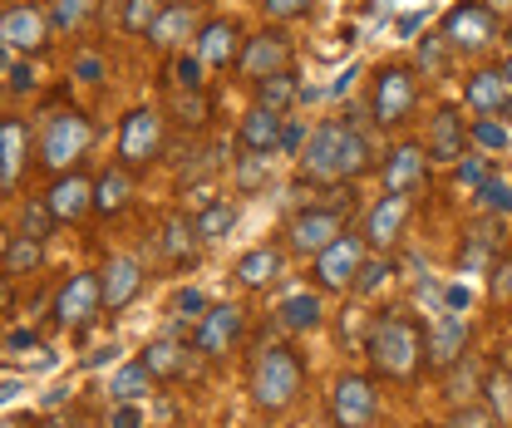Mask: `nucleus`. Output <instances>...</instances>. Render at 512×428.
Returning a JSON list of instances; mask_svg holds the SVG:
<instances>
[{"instance_id":"57","label":"nucleus","mask_w":512,"mask_h":428,"mask_svg":"<svg viewBox=\"0 0 512 428\" xmlns=\"http://www.w3.org/2000/svg\"><path fill=\"white\" fill-rule=\"evenodd\" d=\"M488 5H493V10H503V5H512V0H488Z\"/></svg>"},{"instance_id":"13","label":"nucleus","mask_w":512,"mask_h":428,"mask_svg":"<svg viewBox=\"0 0 512 428\" xmlns=\"http://www.w3.org/2000/svg\"><path fill=\"white\" fill-rule=\"evenodd\" d=\"M463 104H468L473 114H483V119H493V114H508V104H512V79L503 74V64L473 69V74L463 79Z\"/></svg>"},{"instance_id":"8","label":"nucleus","mask_w":512,"mask_h":428,"mask_svg":"<svg viewBox=\"0 0 512 428\" xmlns=\"http://www.w3.org/2000/svg\"><path fill=\"white\" fill-rule=\"evenodd\" d=\"M380 409V394L365 374H340L330 384V424L335 428H370Z\"/></svg>"},{"instance_id":"11","label":"nucleus","mask_w":512,"mask_h":428,"mask_svg":"<svg viewBox=\"0 0 512 428\" xmlns=\"http://www.w3.org/2000/svg\"><path fill=\"white\" fill-rule=\"evenodd\" d=\"M242 330H247L242 306H207V315H202V320H197V330H192V345H197V355L222 360V355H232V350H237Z\"/></svg>"},{"instance_id":"5","label":"nucleus","mask_w":512,"mask_h":428,"mask_svg":"<svg viewBox=\"0 0 512 428\" xmlns=\"http://www.w3.org/2000/svg\"><path fill=\"white\" fill-rule=\"evenodd\" d=\"M345 133H350L345 119H330L320 128H311L306 148L296 153L301 178H311V183H345Z\"/></svg>"},{"instance_id":"41","label":"nucleus","mask_w":512,"mask_h":428,"mask_svg":"<svg viewBox=\"0 0 512 428\" xmlns=\"http://www.w3.org/2000/svg\"><path fill=\"white\" fill-rule=\"evenodd\" d=\"M448 428H498L493 409H473V404H458V414L448 419Z\"/></svg>"},{"instance_id":"59","label":"nucleus","mask_w":512,"mask_h":428,"mask_svg":"<svg viewBox=\"0 0 512 428\" xmlns=\"http://www.w3.org/2000/svg\"><path fill=\"white\" fill-rule=\"evenodd\" d=\"M168 5H178V0H168Z\"/></svg>"},{"instance_id":"34","label":"nucleus","mask_w":512,"mask_h":428,"mask_svg":"<svg viewBox=\"0 0 512 428\" xmlns=\"http://www.w3.org/2000/svg\"><path fill=\"white\" fill-rule=\"evenodd\" d=\"M55 227H60V217L50 212V202H45V197H35V202H25V207H20V237L45 242Z\"/></svg>"},{"instance_id":"28","label":"nucleus","mask_w":512,"mask_h":428,"mask_svg":"<svg viewBox=\"0 0 512 428\" xmlns=\"http://www.w3.org/2000/svg\"><path fill=\"white\" fill-rule=\"evenodd\" d=\"M197 222L192 217H168L163 222V237H158V246H163V256L173 261V266H188L192 256H197Z\"/></svg>"},{"instance_id":"4","label":"nucleus","mask_w":512,"mask_h":428,"mask_svg":"<svg viewBox=\"0 0 512 428\" xmlns=\"http://www.w3.org/2000/svg\"><path fill=\"white\" fill-rule=\"evenodd\" d=\"M419 104V74L409 64H384L370 84V114L380 128H404Z\"/></svg>"},{"instance_id":"18","label":"nucleus","mask_w":512,"mask_h":428,"mask_svg":"<svg viewBox=\"0 0 512 428\" xmlns=\"http://www.w3.org/2000/svg\"><path fill=\"white\" fill-rule=\"evenodd\" d=\"M242 74H252V79H266V74H281V69H291V40L281 35V30H261L252 35L247 45H242Z\"/></svg>"},{"instance_id":"37","label":"nucleus","mask_w":512,"mask_h":428,"mask_svg":"<svg viewBox=\"0 0 512 428\" xmlns=\"http://www.w3.org/2000/svg\"><path fill=\"white\" fill-rule=\"evenodd\" d=\"M473 197H478L493 217H512V183H508V178H488V183L478 187Z\"/></svg>"},{"instance_id":"26","label":"nucleus","mask_w":512,"mask_h":428,"mask_svg":"<svg viewBox=\"0 0 512 428\" xmlns=\"http://www.w3.org/2000/svg\"><path fill=\"white\" fill-rule=\"evenodd\" d=\"M148 40L158 45V50H178V45H188V40H197L192 35V5H163V15L153 20V30H148Z\"/></svg>"},{"instance_id":"21","label":"nucleus","mask_w":512,"mask_h":428,"mask_svg":"<svg viewBox=\"0 0 512 428\" xmlns=\"http://www.w3.org/2000/svg\"><path fill=\"white\" fill-rule=\"evenodd\" d=\"M45 202H50V212H55L60 222H79V217L94 212V178H84L79 168H74V173H60L55 187L45 192Z\"/></svg>"},{"instance_id":"1","label":"nucleus","mask_w":512,"mask_h":428,"mask_svg":"<svg viewBox=\"0 0 512 428\" xmlns=\"http://www.w3.org/2000/svg\"><path fill=\"white\" fill-rule=\"evenodd\" d=\"M365 355H370L375 374H384V379H414L419 365L429 360L424 355V330L409 315H380L370 325V335H365Z\"/></svg>"},{"instance_id":"22","label":"nucleus","mask_w":512,"mask_h":428,"mask_svg":"<svg viewBox=\"0 0 512 428\" xmlns=\"http://www.w3.org/2000/svg\"><path fill=\"white\" fill-rule=\"evenodd\" d=\"M468 138H473L468 119H458V109H439L434 123H429V158H434V163L468 158Z\"/></svg>"},{"instance_id":"56","label":"nucleus","mask_w":512,"mask_h":428,"mask_svg":"<svg viewBox=\"0 0 512 428\" xmlns=\"http://www.w3.org/2000/svg\"><path fill=\"white\" fill-rule=\"evenodd\" d=\"M5 428H35V419H30V414H10V419H5Z\"/></svg>"},{"instance_id":"48","label":"nucleus","mask_w":512,"mask_h":428,"mask_svg":"<svg viewBox=\"0 0 512 428\" xmlns=\"http://www.w3.org/2000/svg\"><path fill=\"white\" fill-rule=\"evenodd\" d=\"M444 55H448L444 35H424V40H419V69H439V64H444Z\"/></svg>"},{"instance_id":"33","label":"nucleus","mask_w":512,"mask_h":428,"mask_svg":"<svg viewBox=\"0 0 512 428\" xmlns=\"http://www.w3.org/2000/svg\"><path fill=\"white\" fill-rule=\"evenodd\" d=\"M325 306H320L316 291H301V296H291V301H281V325L286 330H316Z\"/></svg>"},{"instance_id":"29","label":"nucleus","mask_w":512,"mask_h":428,"mask_svg":"<svg viewBox=\"0 0 512 428\" xmlns=\"http://www.w3.org/2000/svg\"><path fill=\"white\" fill-rule=\"evenodd\" d=\"M128 197H133V178H128V168H109L99 183H94V212L99 217H114V212H124Z\"/></svg>"},{"instance_id":"24","label":"nucleus","mask_w":512,"mask_h":428,"mask_svg":"<svg viewBox=\"0 0 512 428\" xmlns=\"http://www.w3.org/2000/svg\"><path fill=\"white\" fill-rule=\"evenodd\" d=\"M25 163H30V128L20 119H5V133H0V187L5 192H15Z\"/></svg>"},{"instance_id":"54","label":"nucleus","mask_w":512,"mask_h":428,"mask_svg":"<svg viewBox=\"0 0 512 428\" xmlns=\"http://www.w3.org/2000/svg\"><path fill=\"white\" fill-rule=\"evenodd\" d=\"M40 428H84V424H79V419H69V414H50Z\"/></svg>"},{"instance_id":"6","label":"nucleus","mask_w":512,"mask_h":428,"mask_svg":"<svg viewBox=\"0 0 512 428\" xmlns=\"http://www.w3.org/2000/svg\"><path fill=\"white\" fill-rule=\"evenodd\" d=\"M365 261H370V242H365V237H355V232H345L340 242L325 246V251L316 256L311 276H316L320 291H355V281H360Z\"/></svg>"},{"instance_id":"27","label":"nucleus","mask_w":512,"mask_h":428,"mask_svg":"<svg viewBox=\"0 0 512 428\" xmlns=\"http://www.w3.org/2000/svg\"><path fill=\"white\" fill-rule=\"evenodd\" d=\"M143 365L153 379H183L192 365V350H183L178 340H153L148 350H143Z\"/></svg>"},{"instance_id":"16","label":"nucleus","mask_w":512,"mask_h":428,"mask_svg":"<svg viewBox=\"0 0 512 428\" xmlns=\"http://www.w3.org/2000/svg\"><path fill=\"white\" fill-rule=\"evenodd\" d=\"M468 320L463 315H439L434 325H429V335H424V355H429V365L434 369H453L463 355H468Z\"/></svg>"},{"instance_id":"32","label":"nucleus","mask_w":512,"mask_h":428,"mask_svg":"<svg viewBox=\"0 0 512 428\" xmlns=\"http://www.w3.org/2000/svg\"><path fill=\"white\" fill-rule=\"evenodd\" d=\"M109 394H114V404H138L143 394H153V374H148V365H143V360H138V365H124L114 374Z\"/></svg>"},{"instance_id":"7","label":"nucleus","mask_w":512,"mask_h":428,"mask_svg":"<svg viewBox=\"0 0 512 428\" xmlns=\"http://www.w3.org/2000/svg\"><path fill=\"white\" fill-rule=\"evenodd\" d=\"M439 35L448 40V50H483L498 35V10L488 0H458L444 15Z\"/></svg>"},{"instance_id":"55","label":"nucleus","mask_w":512,"mask_h":428,"mask_svg":"<svg viewBox=\"0 0 512 428\" xmlns=\"http://www.w3.org/2000/svg\"><path fill=\"white\" fill-rule=\"evenodd\" d=\"M79 74H84V79H99V74H104V64L99 60H79Z\"/></svg>"},{"instance_id":"58","label":"nucleus","mask_w":512,"mask_h":428,"mask_svg":"<svg viewBox=\"0 0 512 428\" xmlns=\"http://www.w3.org/2000/svg\"><path fill=\"white\" fill-rule=\"evenodd\" d=\"M503 74H508V79H512V55H508V60H503Z\"/></svg>"},{"instance_id":"2","label":"nucleus","mask_w":512,"mask_h":428,"mask_svg":"<svg viewBox=\"0 0 512 428\" xmlns=\"http://www.w3.org/2000/svg\"><path fill=\"white\" fill-rule=\"evenodd\" d=\"M247 384H252L256 409H266V414H281V409H291V404L301 399L306 365H301V355H296L291 345H261V350H256V360H252Z\"/></svg>"},{"instance_id":"39","label":"nucleus","mask_w":512,"mask_h":428,"mask_svg":"<svg viewBox=\"0 0 512 428\" xmlns=\"http://www.w3.org/2000/svg\"><path fill=\"white\" fill-rule=\"evenodd\" d=\"M453 168H458V187H468V192H478V187L493 178V173H488V158H478V153H473V158H458Z\"/></svg>"},{"instance_id":"14","label":"nucleus","mask_w":512,"mask_h":428,"mask_svg":"<svg viewBox=\"0 0 512 428\" xmlns=\"http://www.w3.org/2000/svg\"><path fill=\"white\" fill-rule=\"evenodd\" d=\"M99 306H104V286H99V276H84V271L69 276L60 286V296H55V315H60V325H69V330L89 325Z\"/></svg>"},{"instance_id":"42","label":"nucleus","mask_w":512,"mask_h":428,"mask_svg":"<svg viewBox=\"0 0 512 428\" xmlns=\"http://www.w3.org/2000/svg\"><path fill=\"white\" fill-rule=\"evenodd\" d=\"M473 389H478V384H473V374H468V355H463L458 365L448 369V399H458V404H463V399H473Z\"/></svg>"},{"instance_id":"9","label":"nucleus","mask_w":512,"mask_h":428,"mask_svg":"<svg viewBox=\"0 0 512 428\" xmlns=\"http://www.w3.org/2000/svg\"><path fill=\"white\" fill-rule=\"evenodd\" d=\"M50 15L40 10V5H5V15H0V40H5V55H40L45 45H50Z\"/></svg>"},{"instance_id":"15","label":"nucleus","mask_w":512,"mask_h":428,"mask_svg":"<svg viewBox=\"0 0 512 428\" xmlns=\"http://www.w3.org/2000/svg\"><path fill=\"white\" fill-rule=\"evenodd\" d=\"M429 148H419V143H399V148H389V158L380 163V178H384V192H419L424 183V173H429Z\"/></svg>"},{"instance_id":"20","label":"nucleus","mask_w":512,"mask_h":428,"mask_svg":"<svg viewBox=\"0 0 512 428\" xmlns=\"http://www.w3.org/2000/svg\"><path fill=\"white\" fill-rule=\"evenodd\" d=\"M192 50H197V60L207 64V69H227V64L242 60V35H237L232 20H207V25L197 30Z\"/></svg>"},{"instance_id":"50","label":"nucleus","mask_w":512,"mask_h":428,"mask_svg":"<svg viewBox=\"0 0 512 428\" xmlns=\"http://www.w3.org/2000/svg\"><path fill=\"white\" fill-rule=\"evenodd\" d=\"M173 310H178L183 320H192V315L202 320V315H207V301H202V291H178V301H173Z\"/></svg>"},{"instance_id":"44","label":"nucleus","mask_w":512,"mask_h":428,"mask_svg":"<svg viewBox=\"0 0 512 428\" xmlns=\"http://www.w3.org/2000/svg\"><path fill=\"white\" fill-rule=\"evenodd\" d=\"M5 74H10V94H30L35 89V79H30L35 69L20 60V55H5Z\"/></svg>"},{"instance_id":"36","label":"nucleus","mask_w":512,"mask_h":428,"mask_svg":"<svg viewBox=\"0 0 512 428\" xmlns=\"http://www.w3.org/2000/svg\"><path fill=\"white\" fill-rule=\"evenodd\" d=\"M163 5L168 0H124V30L128 35H148L153 20L163 15Z\"/></svg>"},{"instance_id":"25","label":"nucleus","mask_w":512,"mask_h":428,"mask_svg":"<svg viewBox=\"0 0 512 428\" xmlns=\"http://www.w3.org/2000/svg\"><path fill=\"white\" fill-rule=\"evenodd\" d=\"M281 271H286V256H281L276 246H252V251L237 261V281H242L247 291H261V286L281 281Z\"/></svg>"},{"instance_id":"31","label":"nucleus","mask_w":512,"mask_h":428,"mask_svg":"<svg viewBox=\"0 0 512 428\" xmlns=\"http://www.w3.org/2000/svg\"><path fill=\"white\" fill-rule=\"evenodd\" d=\"M192 222H197V237L202 242H222L237 227V202H207V207H197Z\"/></svg>"},{"instance_id":"40","label":"nucleus","mask_w":512,"mask_h":428,"mask_svg":"<svg viewBox=\"0 0 512 428\" xmlns=\"http://www.w3.org/2000/svg\"><path fill=\"white\" fill-rule=\"evenodd\" d=\"M89 10H94V0H55V15H50V20H55L60 30H74V25L89 20Z\"/></svg>"},{"instance_id":"10","label":"nucleus","mask_w":512,"mask_h":428,"mask_svg":"<svg viewBox=\"0 0 512 428\" xmlns=\"http://www.w3.org/2000/svg\"><path fill=\"white\" fill-rule=\"evenodd\" d=\"M345 237V217L335 207H306L291 217V232H286V246L296 256H320L325 246H335Z\"/></svg>"},{"instance_id":"35","label":"nucleus","mask_w":512,"mask_h":428,"mask_svg":"<svg viewBox=\"0 0 512 428\" xmlns=\"http://www.w3.org/2000/svg\"><path fill=\"white\" fill-rule=\"evenodd\" d=\"M40 246L45 242L15 232V237L5 242V276H25V271H35V266H40Z\"/></svg>"},{"instance_id":"38","label":"nucleus","mask_w":512,"mask_h":428,"mask_svg":"<svg viewBox=\"0 0 512 428\" xmlns=\"http://www.w3.org/2000/svg\"><path fill=\"white\" fill-rule=\"evenodd\" d=\"M266 173H271V153H247V163L237 168V187L256 192V187L266 183Z\"/></svg>"},{"instance_id":"12","label":"nucleus","mask_w":512,"mask_h":428,"mask_svg":"<svg viewBox=\"0 0 512 428\" xmlns=\"http://www.w3.org/2000/svg\"><path fill=\"white\" fill-rule=\"evenodd\" d=\"M158 148H163V114L158 109H133L124 128H119V163L133 173V168L153 163Z\"/></svg>"},{"instance_id":"46","label":"nucleus","mask_w":512,"mask_h":428,"mask_svg":"<svg viewBox=\"0 0 512 428\" xmlns=\"http://www.w3.org/2000/svg\"><path fill=\"white\" fill-rule=\"evenodd\" d=\"M483 394L493 399V414H508V404H512V379H503V374H488V379H483Z\"/></svg>"},{"instance_id":"19","label":"nucleus","mask_w":512,"mask_h":428,"mask_svg":"<svg viewBox=\"0 0 512 428\" xmlns=\"http://www.w3.org/2000/svg\"><path fill=\"white\" fill-rule=\"evenodd\" d=\"M281 138H286V114H276V109L252 104L247 119L237 123V148L242 153H281Z\"/></svg>"},{"instance_id":"3","label":"nucleus","mask_w":512,"mask_h":428,"mask_svg":"<svg viewBox=\"0 0 512 428\" xmlns=\"http://www.w3.org/2000/svg\"><path fill=\"white\" fill-rule=\"evenodd\" d=\"M89 143H94V123H89V114L60 109V114H50L45 128H40V163H45L50 173H74L79 158L89 153Z\"/></svg>"},{"instance_id":"43","label":"nucleus","mask_w":512,"mask_h":428,"mask_svg":"<svg viewBox=\"0 0 512 428\" xmlns=\"http://www.w3.org/2000/svg\"><path fill=\"white\" fill-rule=\"evenodd\" d=\"M389 276H394V266H389V261H365V271H360L355 291H360V296H370V291H380Z\"/></svg>"},{"instance_id":"23","label":"nucleus","mask_w":512,"mask_h":428,"mask_svg":"<svg viewBox=\"0 0 512 428\" xmlns=\"http://www.w3.org/2000/svg\"><path fill=\"white\" fill-rule=\"evenodd\" d=\"M99 286H104V310L133 306V296L143 291V266H138L133 256H114V261L99 271Z\"/></svg>"},{"instance_id":"30","label":"nucleus","mask_w":512,"mask_h":428,"mask_svg":"<svg viewBox=\"0 0 512 428\" xmlns=\"http://www.w3.org/2000/svg\"><path fill=\"white\" fill-rule=\"evenodd\" d=\"M296 99H301V84H296V74H291V69L256 79V104H261V109H276V114H286Z\"/></svg>"},{"instance_id":"47","label":"nucleus","mask_w":512,"mask_h":428,"mask_svg":"<svg viewBox=\"0 0 512 428\" xmlns=\"http://www.w3.org/2000/svg\"><path fill=\"white\" fill-rule=\"evenodd\" d=\"M311 5H316V0H261V10H266L271 20H301Z\"/></svg>"},{"instance_id":"51","label":"nucleus","mask_w":512,"mask_h":428,"mask_svg":"<svg viewBox=\"0 0 512 428\" xmlns=\"http://www.w3.org/2000/svg\"><path fill=\"white\" fill-rule=\"evenodd\" d=\"M25 350H40V340L30 335V330H10L5 335V355H25ZM45 355V350H40Z\"/></svg>"},{"instance_id":"52","label":"nucleus","mask_w":512,"mask_h":428,"mask_svg":"<svg viewBox=\"0 0 512 428\" xmlns=\"http://www.w3.org/2000/svg\"><path fill=\"white\" fill-rule=\"evenodd\" d=\"M114 428H143V409H133V404H119V409H114Z\"/></svg>"},{"instance_id":"45","label":"nucleus","mask_w":512,"mask_h":428,"mask_svg":"<svg viewBox=\"0 0 512 428\" xmlns=\"http://www.w3.org/2000/svg\"><path fill=\"white\" fill-rule=\"evenodd\" d=\"M473 138H478L483 148H508V143H512V133L503 128V123H493V119H478V123H473Z\"/></svg>"},{"instance_id":"53","label":"nucleus","mask_w":512,"mask_h":428,"mask_svg":"<svg viewBox=\"0 0 512 428\" xmlns=\"http://www.w3.org/2000/svg\"><path fill=\"white\" fill-rule=\"evenodd\" d=\"M498 296H508L512 301V256H508V266L498 271Z\"/></svg>"},{"instance_id":"49","label":"nucleus","mask_w":512,"mask_h":428,"mask_svg":"<svg viewBox=\"0 0 512 428\" xmlns=\"http://www.w3.org/2000/svg\"><path fill=\"white\" fill-rule=\"evenodd\" d=\"M202 69H207V64L197 60V55H183V60H178V84H183V89H202Z\"/></svg>"},{"instance_id":"17","label":"nucleus","mask_w":512,"mask_h":428,"mask_svg":"<svg viewBox=\"0 0 512 428\" xmlns=\"http://www.w3.org/2000/svg\"><path fill=\"white\" fill-rule=\"evenodd\" d=\"M404 222H409V197L404 192H384L380 202L370 207V217H365V242H370V251H389V246L404 237Z\"/></svg>"}]
</instances>
